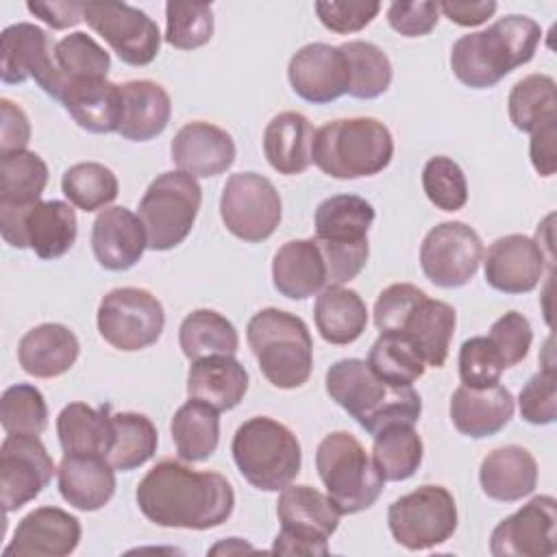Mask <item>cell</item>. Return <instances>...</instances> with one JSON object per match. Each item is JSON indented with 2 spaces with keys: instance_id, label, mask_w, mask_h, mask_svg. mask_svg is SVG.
I'll return each mask as SVG.
<instances>
[{
  "instance_id": "cell-13",
  "label": "cell",
  "mask_w": 557,
  "mask_h": 557,
  "mask_svg": "<svg viewBox=\"0 0 557 557\" xmlns=\"http://www.w3.org/2000/svg\"><path fill=\"white\" fill-rule=\"evenodd\" d=\"M281 209L274 183L257 172L231 174L222 187V222L242 242L259 244L272 237L281 222Z\"/></svg>"
},
{
  "instance_id": "cell-21",
  "label": "cell",
  "mask_w": 557,
  "mask_h": 557,
  "mask_svg": "<svg viewBox=\"0 0 557 557\" xmlns=\"http://www.w3.org/2000/svg\"><path fill=\"white\" fill-rule=\"evenodd\" d=\"M81 520L59 507H37L26 513L2 550L4 557H65L81 542Z\"/></svg>"
},
{
  "instance_id": "cell-56",
  "label": "cell",
  "mask_w": 557,
  "mask_h": 557,
  "mask_svg": "<svg viewBox=\"0 0 557 557\" xmlns=\"http://www.w3.org/2000/svg\"><path fill=\"white\" fill-rule=\"evenodd\" d=\"M440 20V7L431 0L392 2L387 9V24L403 37H424Z\"/></svg>"
},
{
  "instance_id": "cell-45",
  "label": "cell",
  "mask_w": 557,
  "mask_h": 557,
  "mask_svg": "<svg viewBox=\"0 0 557 557\" xmlns=\"http://www.w3.org/2000/svg\"><path fill=\"white\" fill-rule=\"evenodd\" d=\"M366 361L379 379L398 387L416 383L426 370L420 352L400 333H381Z\"/></svg>"
},
{
  "instance_id": "cell-28",
  "label": "cell",
  "mask_w": 557,
  "mask_h": 557,
  "mask_svg": "<svg viewBox=\"0 0 557 557\" xmlns=\"http://www.w3.org/2000/svg\"><path fill=\"white\" fill-rule=\"evenodd\" d=\"M272 283L292 300H305L326 287V263L315 239L285 242L272 259Z\"/></svg>"
},
{
  "instance_id": "cell-33",
  "label": "cell",
  "mask_w": 557,
  "mask_h": 557,
  "mask_svg": "<svg viewBox=\"0 0 557 557\" xmlns=\"http://www.w3.org/2000/svg\"><path fill=\"white\" fill-rule=\"evenodd\" d=\"M455 324L457 313L448 302L424 296L411 309L398 333L413 344L426 366L442 368L448 359Z\"/></svg>"
},
{
  "instance_id": "cell-44",
  "label": "cell",
  "mask_w": 557,
  "mask_h": 557,
  "mask_svg": "<svg viewBox=\"0 0 557 557\" xmlns=\"http://www.w3.org/2000/svg\"><path fill=\"white\" fill-rule=\"evenodd\" d=\"M61 189L70 205L85 213H91L104 209L117 198L120 183L111 168L96 161H83L70 165L63 172Z\"/></svg>"
},
{
  "instance_id": "cell-31",
  "label": "cell",
  "mask_w": 557,
  "mask_h": 557,
  "mask_svg": "<svg viewBox=\"0 0 557 557\" xmlns=\"http://www.w3.org/2000/svg\"><path fill=\"white\" fill-rule=\"evenodd\" d=\"M122 120L117 133L128 141H150L159 137L172 115L170 94L154 81H128L120 85Z\"/></svg>"
},
{
  "instance_id": "cell-2",
  "label": "cell",
  "mask_w": 557,
  "mask_h": 557,
  "mask_svg": "<svg viewBox=\"0 0 557 557\" xmlns=\"http://www.w3.org/2000/svg\"><path fill=\"white\" fill-rule=\"evenodd\" d=\"M540 39L542 28L535 20L505 15L485 30L461 35L450 48V70L466 87H494L535 57Z\"/></svg>"
},
{
  "instance_id": "cell-34",
  "label": "cell",
  "mask_w": 557,
  "mask_h": 557,
  "mask_svg": "<svg viewBox=\"0 0 557 557\" xmlns=\"http://www.w3.org/2000/svg\"><path fill=\"white\" fill-rule=\"evenodd\" d=\"M57 435L65 455H109L113 446V413L109 405L94 409L87 403H70L57 416Z\"/></svg>"
},
{
  "instance_id": "cell-10",
  "label": "cell",
  "mask_w": 557,
  "mask_h": 557,
  "mask_svg": "<svg viewBox=\"0 0 557 557\" xmlns=\"http://www.w3.org/2000/svg\"><path fill=\"white\" fill-rule=\"evenodd\" d=\"M392 537L407 550H429L453 537L457 505L444 485H420L387 509Z\"/></svg>"
},
{
  "instance_id": "cell-43",
  "label": "cell",
  "mask_w": 557,
  "mask_h": 557,
  "mask_svg": "<svg viewBox=\"0 0 557 557\" xmlns=\"http://www.w3.org/2000/svg\"><path fill=\"white\" fill-rule=\"evenodd\" d=\"M348 61L350 87L348 96L359 100H374L383 96L392 85V61L372 41H346L339 46Z\"/></svg>"
},
{
  "instance_id": "cell-22",
  "label": "cell",
  "mask_w": 557,
  "mask_h": 557,
  "mask_svg": "<svg viewBox=\"0 0 557 557\" xmlns=\"http://www.w3.org/2000/svg\"><path fill=\"white\" fill-rule=\"evenodd\" d=\"M172 161L178 172L194 178L224 174L237 157L233 137L211 122H189L178 128L170 144Z\"/></svg>"
},
{
  "instance_id": "cell-24",
  "label": "cell",
  "mask_w": 557,
  "mask_h": 557,
  "mask_svg": "<svg viewBox=\"0 0 557 557\" xmlns=\"http://www.w3.org/2000/svg\"><path fill=\"white\" fill-rule=\"evenodd\" d=\"M513 394L503 385H459L450 396V420L455 429L472 440L492 437L513 418Z\"/></svg>"
},
{
  "instance_id": "cell-9",
  "label": "cell",
  "mask_w": 557,
  "mask_h": 557,
  "mask_svg": "<svg viewBox=\"0 0 557 557\" xmlns=\"http://www.w3.org/2000/svg\"><path fill=\"white\" fill-rule=\"evenodd\" d=\"M202 189L185 172L159 174L139 200V220L150 250H172L191 233L200 211Z\"/></svg>"
},
{
  "instance_id": "cell-25",
  "label": "cell",
  "mask_w": 557,
  "mask_h": 557,
  "mask_svg": "<svg viewBox=\"0 0 557 557\" xmlns=\"http://www.w3.org/2000/svg\"><path fill=\"white\" fill-rule=\"evenodd\" d=\"M78 352V337L59 322L33 326L17 344V361L22 370L35 379H54L65 374L76 363Z\"/></svg>"
},
{
  "instance_id": "cell-55",
  "label": "cell",
  "mask_w": 557,
  "mask_h": 557,
  "mask_svg": "<svg viewBox=\"0 0 557 557\" xmlns=\"http://www.w3.org/2000/svg\"><path fill=\"white\" fill-rule=\"evenodd\" d=\"M315 244L326 263V287L344 285V283L352 281L366 268V261L370 255L368 242H363V244H331V242L315 239Z\"/></svg>"
},
{
  "instance_id": "cell-27",
  "label": "cell",
  "mask_w": 557,
  "mask_h": 557,
  "mask_svg": "<svg viewBox=\"0 0 557 557\" xmlns=\"http://www.w3.org/2000/svg\"><path fill=\"white\" fill-rule=\"evenodd\" d=\"M59 100L89 133H115L122 120V91L109 78H81L63 85Z\"/></svg>"
},
{
  "instance_id": "cell-19",
  "label": "cell",
  "mask_w": 557,
  "mask_h": 557,
  "mask_svg": "<svg viewBox=\"0 0 557 557\" xmlns=\"http://www.w3.org/2000/svg\"><path fill=\"white\" fill-rule=\"evenodd\" d=\"M287 78L296 96L311 104H329L350 87V70L339 46L322 41L302 46L287 65Z\"/></svg>"
},
{
  "instance_id": "cell-1",
  "label": "cell",
  "mask_w": 557,
  "mask_h": 557,
  "mask_svg": "<svg viewBox=\"0 0 557 557\" xmlns=\"http://www.w3.org/2000/svg\"><path fill=\"white\" fill-rule=\"evenodd\" d=\"M135 500L159 527L207 531L231 518L235 492L220 472H200L183 461L163 459L137 483Z\"/></svg>"
},
{
  "instance_id": "cell-18",
  "label": "cell",
  "mask_w": 557,
  "mask_h": 557,
  "mask_svg": "<svg viewBox=\"0 0 557 557\" xmlns=\"http://www.w3.org/2000/svg\"><path fill=\"white\" fill-rule=\"evenodd\" d=\"M557 550V500L533 496L500 520L490 535L494 557H550Z\"/></svg>"
},
{
  "instance_id": "cell-60",
  "label": "cell",
  "mask_w": 557,
  "mask_h": 557,
  "mask_svg": "<svg viewBox=\"0 0 557 557\" xmlns=\"http://www.w3.org/2000/svg\"><path fill=\"white\" fill-rule=\"evenodd\" d=\"M437 7H440V13H444L453 24H459V26H479L487 17H492L498 9V4L492 0H483V2L444 0V2H437Z\"/></svg>"
},
{
  "instance_id": "cell-51",
  "label": "cell",
  "mask_w": 557,
  "mask_h": 557,
  "mask_svg": "<svg viewBox=\"0 0 557 557\" xmlns=\"http://www.w3.org/2000/svg\"><path fill=\"white\" fill-rule=\"evenodd\" d=\"M487 339L494 346L503 368L507 370L518 366L529 355L533 331L520 311H507L490 326Z\"/></svg>"
},
{
  "instance_id": "cell-47",
  "label": "cell",
  "mask_w": 557,
  "mask_h": 557,
  "mask_svg": "<svg viewBox=\"0 0 557 557\" xmlns=\"http://www.w3.org/2000/svg\"><path fill=\"white\" fill-rule=\"evenodd\" d=\"M0 422L7 435H39L48 426V405L44 394L28 383L4 389L0 398Z\"/></svg>"
},
{
  "instance_id": "cell-39",
  "label": "cell",
  "mask_w": 557,
  "mask_h": 557,
  "mask_svg": "<svg viewBox=\"0 0 557 557\" xmlns=\"http://www.w3.org/2000/svg\"><path fill=\"white\" fill-rule=\"evenodd\" d=\"M424 457V444L413 424H389L374 435L372 459L385 481H405L416 474Z\"/></svg>"
},
{
  "instance_id": "cell-29",
  "label": "cell",
  "mask_w": 557,
  "mask_h": 557,
  "mask_svg": "<svg viewBox=\"0 0 557 557\" xmlns=\"http://www.w3.org/2000/svg\"><path fill=\"white\" fill-rule=\"evenodd\" d=\"M479 483L487 498L516 503L529 496L537 485L535 457L516 444L494 448L479 468Z\"/></svg>"
},
{
  "instance_id": "cell-12",
  "label": "cell",
  "mask_w": 557,
  "mask_h": 557,
  "mask_svg": "<svg viewBox=\"0 0 557 557\" xmlns=\"http://www.w3.org/2000/svg\"><path fill=\"white\" fill-rule=\"evenodd\" d=\"M98 333L117 350H144L163 333L165 311L157 296L141 287H115L98 305Z\"/></svg>"
},
{
  "instance_id": "cell-49",
  "label": "cell",
  "mask_w": 557,
  "mask_h": 557,
  "mask_svg": "<svg viewBox=\"0 0 557 557\" xmlns=\"http://www.w3.org/2000/svg\"><path fill=\"white\" fill-rule=\"evenodd\" d=\"M422 189L426 198L442 211H459L468 202L466 174L457 161L437 154L431 157L422 168Z\"/></svg>"
},
{
  "instance_id": "cell-26",
  "label": "cell",
  "mask_w": 557,
  "mask_h": 557,
  "mask_svg": "<svg viewBox=\"0 0 557 557\" xmlns=\"http://www.w3.org/2000/svg\"><path fill=\"white\" fill-rule=\"evenodd\" d=\"M57 481L63 500L78 511H98L115 494V468L96 455H63Z\"/></svg>"
},
{
  "instance_id": "cell-38",
  "label": "cell",
  "mask_w": 557,
  "mask_h": 557,
  "mask_svg": "<svg viewBox=\"0 0 557 557\" xmlns=\"http://www.w3.org/2000/svg\"><path fill=\"white\" fill-rule=\"evenodd\" d=\"M178 344L189 361L218 355H235L239 335L231 320L213 309H196L185 315L178 329Z\"/></svg>"
},
{
  "instance_id": "cell-3",
  "label": "cell",
  "mask_w": 557,
  "mask_h": 557,
  "mask_svg": "<svg viewBox=\"0 0 557 557\" xmlns=\"http://www.w3.org/2000/svg\"><path fill=\"white\" fill-rule=\"evenodd\" d=\"M326 394L346 413H350L361 429L376 435L389 424H416L422 413V398L411 385H389L379 379L368 361L348 357L335 361L326 370Z\"/></svg>"
},
{
  "instance_id": "cell-41",
  "label": "cell",
  "mask_w": 557,
  "mask_h": 557,
  "mask_svg": "<svg viewBox=\"0 0 557 557\" xmlns=\"http://www.w3.org/2000/svg\"><path fill=\"white\" fill-rule=\"evenodd\" d=\"M48 185V165L33 150L0 157V205L26 207L41 200Z\"/></svg>"
},
{
  "instance_id": "cell-32",
  "label": "cell",
  "mask_w": 557,
  "mask_h": 557,
  "mask_svg": "<svg viewBox=\"0 0 557 557\" xmlns=\"http://www.w3.org/2000/svg\"><path fill=\"white\" fill-rule=\"evenodd\" d=\"M313 126L307 115L298 111H283L274 115L263 131V154L272 170L285 176L302 174L311 161Z\"/></svg>"
},
{
  "instance_id": "cell-14",
  "label": "cell",
  "mask_w": 557,
  "mask_h": 557,
  "mask_svg": "<svg viewBox=\"0 0 557 557\" xmlns=\"http://www.w3.org/2000/svg\"><path fill=\"white\" fill-rule=\"evenodd\" d=\"M54 46L50 35L30 24L17 22L0 35V78L4 85H20L33 78L48 96L57 98L63 89V78L57 67Z\"/></svg>"
},
{
  "instance_id": "cell-57",
  "label": "cell",
  "mask_w": 557,
  "mask_h": 557,
  "mask_svg": "<svg viewBox=\"0 0 557 557\" xmlns=\"http://www.w3.org/2000/svg\"><path fill=\"white\" fill-rule=\"evenodd\" d=\"M0 157L26 150L30 141V122L20 104L9 98L0 100Z\"/></svg>"
},
{
  "instance_id": "cell-46",
  "label": "cell",
  "mask_w": 557,
  "mask_h": 557,
  "mask_svg": "<svg viewBox=\"0 0 557 557\" xmlns=\"http://www.w3.org/2000/svg\"><path fill=\"white\" fill-rule=\"evenodd\" d=\"M57 67L63 85L81 78H107L111 70L109 52L87 33H70L54 46Z\"/></svg>"
},
{
  "instance_id": "cell-42",
  "label": "cell",
  "mask_w": 557,
  "mask_h": 557,
  "mask_svg": "<svg viewBox=\"0 0 557 557\" xmlns=\"http://www.w3.org/2000/svg\"><path fill=\"white\" fill-rule=\"evenodd\" d=\"M113 446L107 461L120 470L131 472L144 466L157 453L159 435L152 420L137 411L113 413Z\"/></svg>"
},
{
  "instance_id": "cell-30",
  "label": "cell",
  "mask_w": 557,
  "mask_h": 557,
  "mask_svg": "<svg viewBox=\"0 0 557 557\" xmlns=\"http://www.w3.org/2000/svg\"><path fill=\"white\" fill-rule=\"evenodd\" d=\"M248 392V372L233 355L191 361L187 372V396L218 411L235 409Z\"/></svg>"
},
{
  "instance_id": "cell-48",
  "label": "cell",
  "mask_w": 557,
  "mask_h": 557,
  "mask_svg": "<svg viewBox=\"0 0 557 557\" xmlns=\"http://www.w3.org/2000/svg\"><path fill=\"white\" fill-rule=\"evenodd\" d=\"M213 9L207 2H168L165 41L176 50H196L213 37Z\"/></svg>"
},
{
  "instance_id": "cell-11",
  "label": "cell",
  "mask_w": 557,
  "mask_h": 557,
  "mask_svg": "<svg viewBox=\"0 0 557 557\" xmlns=\"http://www.w3.org/2000/svg\"><path fill=\"white\" fill-rule=\"evenodd\" d=\"M0 233L13 248H30L39 259H59L74 246L78 222L72 205L63 200L0 205Z\"/></svg>"
},
{
  "instance_id": "cell-8",
  "label": "cell",
  "mask_w": 557,
  "mask_h": 557,
  "mask_svg": "<svg viewBox=\"0 0 557 557\" xmlns=\"http://www.w3.org/2000/svg\"><path fill=\"white\" fill-rule=\"evenodd\" d=\"M281 531L274 537V555H326L329 537L339 527V509L329 494L311 485H287L276 500Z\"/></svg>"
},
{
  "instance_id": "cell-37",
  "label": "cell",
  "mask_w": 557,
  "mask_h": 557,
  "mask_svg": "<svg viewBox=\"0 0 557 557\" xmlns=\"http://www.w3.org/2000/svg\"><path fill=\"white\" fill-rule=\"evenodd\" d=\"M218 413V409L196 398H189L176 409L170 422V431L176 455L183 461H205L215 453L220 442Z\"/></svg>"
},
{
  "instance_id": "cell-4",
  "label": "cell",
  "mask_w": 557,
  "mask_h": 557,
  "mask_svg": "<svg viewBox=\"0 0 557 557\" xmlns=\"http://www.w3.org/2000/svg\"><path fill=\"white\" fill-rule=\"evenodd\" d=\"M394 157V137L376 117H344L322 124L311 144V161L339 181L374 176Z\"/></svg>"
},
{
  "instance_id": "cell-20",
  "label": "cell",
  "mask_w": 557,
  "mask_h": 557,
  "mask_svg": "<svg viewBox=\"0 0 557 557\" xmlns=\"http://www.w3.org/2000/svg\"><path fill=\"white\" fill-rule=\"evenodd\" d=\"M546 263L553 261L546 257L544 248L520 233L498 237L483 257L487 285L503 294L533 292L542 281Z\"/></svg>"
},
{
  "instance_id": "cell-61",
  "label": "cell",
  "mask_w": 557,
  "mask_h": 557,
  "mask_svg": "<svg viewBox=\"0 0 557 557\" xmlns=\"http://www.w3.org/2000/svg\"><path fill=\"white\" fill-rule=\"evenodd\" d=\"M242 550H252V546H248L246 542H242L239 537H228L226 542H222V544H215L213 548H211V553H242Z\"/></svg>"
},
{
  "instance_id": "cell-16",
  "label": "cell",
  "mask_w": 557,
  "mask_h": 557,
  "mask_svg": "<svg viewBox=\"0 0 557 557\" xmlns=\"http://www.w3.org/2000/svg\"><path fill=\"white\" fill-rule=\"evenodd\" d=\"M85 22L126 65H148L161 48V33L152 17L126 2H85Z\"/></svg>"
},
{
  "instance_id": "cell-15",
  "label": "cell",
  "mask_w": 557,
  "mask_h": 557,
  "mask_svg": "<svg viewBox=\"0 0 557 557\" xmlns=\"http://www.w3.org/2000/svg\"><path fill=\"white\" fill-rule=\"evenodd\" d=\"M483 261V242L466 222H442L433 226L420 246L424 276L437 287H463Z\"/></svg>"
},
{
  "instance_id": "cell-59",
  "label": "cell",
  "mask_w": 557,
  "mask_h": 557,
  "mask_svg": "<svg viewBox=\"0 0 557 557\" xmlns=\"http://www.w3.org/2000/svg\"><path fill=\"white\" fill-rule=\"evenodd\" d=\"M555 137H557V120L540 126L531 133V163L540 176H553L557 168L555 159Z\"/></svg>"
},
{
  "instance_id": "cell-54",
  "label": "cell",
  "mask_w": 557,
  "mask_h": 557,
  "mask_svg": "<svg viewBox=\"0 0 557 557\" xmlns=\"http://www.w3.org/2000/svg\"><path fill=\"white\" fill-rule=\"evenodd\" d=\"M426 294L411 283H394L385 287L374 302V324L381 333H398L411 309Z\"/></svg>"
},
{
  "instance_id": "cell-53",
  "label": "cell",
  "mask_w": 557,
  "mask_h": 557,
  "mask_svg": "<svg viewBox=\"0 0 557 557\" xmlns=\"http://www.w3.org/2000/svg\"><path fill=\"white\" fill-rule=\"evenodd\" d=\"M318 20L324 28L337 35H350L366 28L381 11L379 2H355V0H320L313 4Z\"/></svg>"
},
{
  "instance_id": "cell-52",
  "label": "cell",
  "mask_w": 557,
  "mask_h": 557,
  "mask_svg": "<svg viewBox=\"0 0 557 557\" xmlns=\"http://www.w3.org/2000/svg\"><path fill=\"white\" fill-rule=\"evenodd\" d=\"M503 363L487 337H470L459 348V379L468 387H490L500 381Z\"/></svg>"
},
{
  "instance_id": "cell-35",
  "label": "cell",
  "mask_w": 557,
  "mask_h": 557,
  "mask_svg": "<svg viewBox=\"0 0 557 557\" xmlns=\"http://www.w3.org/2000/svg\"><path fill=\"white\" fill-rule=\"evenodd\" d=\"M313 320L324 342L346 346L363 335L368 324V307L355 289L331 285L318 294Z\"/></svg>"
},
{
  "instance_id": "cell-58",
  "label": "cell",
  "mask_w": 557,
  "mask_h": 557,
  "mask_svg": "<svg viewBox=\"0 0 557 557\" xmlns=\"http://www.w3.org/2000/svg\"><path fill=\"white\" fill-rule=\"evenodd\" d=\"M26 9L57 30L72 28L85 20V2H28Z\"/></svg>"
},
{
  "instance_id": "cell-7",
  "label": "cell",
  "mask_w": 557,
  "mask_h": 557,
  "mask_svg": "<svg viewBox=\"0 0 557 557\" xmlns=\"http://www.w3.org/2000/svg\"><path fill=\"white\" fill-rule=\"evenodd\" d=\"M315 470L342 516L370 509L383 492L374 459L348 431H333L318 444Z\"/></svg>"
},
{
  "instance_id": "cell-50",
  "label": "cell",
  "mask_w": 557,
  "mask_h": 557,
  "mask_svg": "<svg viewBox=\"0 0 557 557\" xmlns=\"http://www.w3.org/2000/svg\"><path fill=\"white\" fill-rule=\"evenodd\" d=\"M520 416L535 426L553 424L557 418V376L553 363H546L535 372L518 396Z\"/></svg>"
},
{
  "instance_id": "cell-5",
  "label": "cell",
  "mask_w": 557,
  "mask_h": 557,
  "mask_svg": "<svg viewBox=\"0 0 557 557\" xmlns=\"http://www.w3.org/2000/svg\"><path fill=\"white\" fill-rule=\"evenodd\" d=\"M248 346L263 376L278 389L305 385L313 368V342L302 318L265 307L246 326Z\"/></svg>"
},
{
  "instance_id": "cell-17",
  "label": "cell",
  "mask_w": 557,
  "mask_h": 557,
  "mask_svg": "<svg viewBox=\"0 0 557 557\" xmlns=\"http://www.w3.org/2000/svg\"><path fill=\"white\" fill-rule=\"evenodd\" d=\"M57 468L37 435H7L0 444V500L4 513L35 500Z\"/></svg>"
},
{
  "instance_id": "cell-6",
  "label": "cell",
  "mask_w": 557,
  "mask_h": 557,
  "mask_svg": "<svg viewBox=\"0 0 557 557\" xmlns=\"http://www.w3.org/2000/svg\"><path fill=\"white\" fill-rule=\"evenodd\" d=\"M231 453L239 474L263 492L287 487L298 476L302 463L298 437L268 416H255L239 424Z\"/></svg>"
},
{
  "instance_id": "cell-36",
  "label": "cell",
  "mask_w": 557,
  "mask_h": 557,
  "mask_svg": "<svg viewBox=\"0 0 557 557\" xmlns=\"http://www.w3.org/2000/svg\"><path fill=\"white\" fill-rule=\"evenodd\" d=\"M374 207L355 194H337L315 209V239L331 244H363L374 222Z\"/></svg>"
},
{
  "instance_id": "cell-23",
  "label": "cell",
  "mask_w": 557,
  "mask_h": 557,
  "mask_svg": "<svg viewBox=\"0 0 557 557\" xmlns=\"http://www.w3.org/2000/svg\"><path fill=\"white\" fill-rule=\"evenodd\" d=\"M148 248L146 228L131 209L109 207L91 226V250L96 261L111 272L131 270Z\"/></svg>"
},
{
  "instance_id": "cell-40",
  "label": "cell",
  "mask_w": 557,
  "mask_h": 557,
  "mask_svg": "<svg viewBox=\"0 0 557 557\" xmlns=\"http://www.w3.org/2000/svg\"><path fill=\"white\" fill-rule=\"evenodd\" d=\"M511 124L522 133L557 120V85L548 74H529L520 78L507 98Z\"/></svg>"
}]
</instances>
